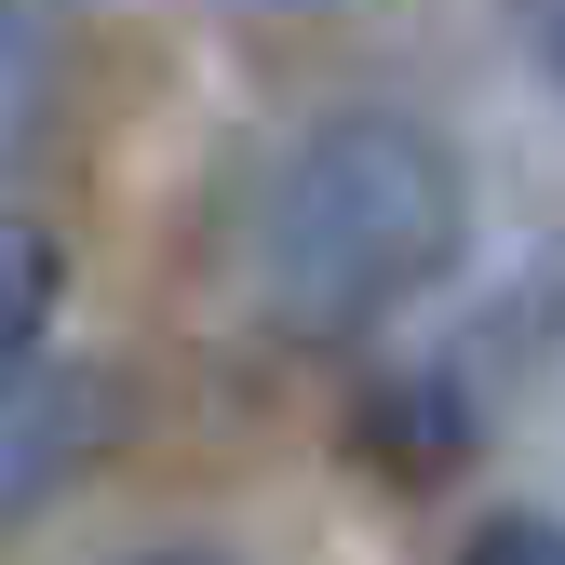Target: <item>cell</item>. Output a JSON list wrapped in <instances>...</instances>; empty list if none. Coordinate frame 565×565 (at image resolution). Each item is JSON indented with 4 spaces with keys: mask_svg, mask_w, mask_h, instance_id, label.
Returning <instances> with one entry per match:
<instances>
[{
    "mask_svg": "<svg viewBox=\"0 0 565 565\" xmlns=\"http://www.w3.org/2000/svg\"><path fill=\"white\" fill-rule=\"evenodd\" d=\"M54 282H67L54 230L0 216V377H28V350H41V323H54Z\"/></svg>",
    "mask_w": 565,
    "mask_h": 565,
    "instance_id": "5b68a950",
    "label": "cell"
},
{
    "mask_svg": "<svg viewBox=\"0 0 565 565\" xmlns=\"http://www.w3.org/2000/svg\"><path fill=\"white\" fill-rule=\"evenodd\" d=\"M54 82H67V28L54 0H0V175L54 135Z\"/></svg>",
    "mask_w": 565,
    "mask_h": 565,
    "instance_id": "277c9868",
    "label": "cell"
},
{
    "mask_svg": "<svg viewBox=\"0 0 565 565\" xmlns=\"http://www.w3.org/2000/svg\"><path fill=\"white\" fill-rule=\"evenodd\" d=\"M121 565H243V552H189V539H175V552H121Z\"/></svg>",
    "mask_w": 565,
    "mask_h": 565,
    "instance_id": "ba28073f",
    "label": "cell"
},
{
    "mask_svg": "<svg viewBox=\"0 0 565 565\" xmlns=\"http://www.w3.org/2000/svg\"><path fill=\"white\" fill-rule=\"evenodd\" d=\"M471 445H484V417H471L445 377H391V391H364V471H391V484H445Z\"/></svg>",
    "mask_w": 565,
    "mask_h": 565,
    "instance_id": "3957f363",
    "label": "cell"
},
{
    "mask_svg": "<svg viewBox=\"0 0 565 565\" xmlns=\"http://www.w3.org/2000/svg\"><path fill=\"white\" fill-rule=\"evenodd\" d=\"M108 431H121V377H28L14 404H0V525L41 512Z\"/></svg>",
    "mask_w": 565,
    "mask_h": 565,
    "instance_id": "7a4b0ae2",
    "label": "cell"
},
{
    "mask_svg": "<svg viewBox=\"0 0 565 565\" xmlns=\"http://www.w3.org/2000/svg\"><path fill=\"white\" fill-rule=\"evenodd\" d=\"M471 565H565V525L552 512H499V525L471 539Z\"/></svg>",
    "mask_w": 565,
    "mask_h": 565,
    "instance_id": "8992f818",
    "label": "cell"
},
{
    "mask_svg": "<svg viewBox=\"0 0 565 565\" xmlns=\"http://www.w3.org/2000/svg\"><path fill=\"white\" fill-rule=\"evenodd\" d=\"M471 256V175L431 121L337 108L282 149L256 202V297L282 337H364Z\"/></svg>",
    "mask_w": 565,
    "mask_h": 565,
    "instance_id": "6da1fadb",
    "label": "cell"
},
{
    "mask_svg": "<svg viewBox=\"0 0 565 565\" xmlns=\"http://www.w3.org/2000/svg\"><path fill=\"white\" fill-rule=\"evenodd\" d=\"M512 14H525V54L552 67V95H565V0H512Z\"/></svg>",
    "mask_w": 565,
    "mask_h": 565,
    "instance_id": "52a82bcc",
    "label": "cell"
}]
</instances>
